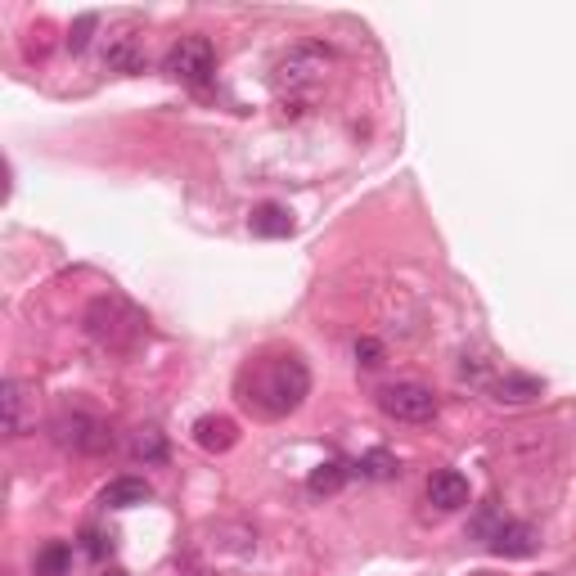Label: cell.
Listing matches in <instances>:
<instances>
[{
  "mask_svg": "<svg viewBox=\"0 0 576 576\" xmlns=\"http://www.w3.org/2000/svg\"><path fill=\"white\" fill-rule=\"evenodd\" d=\"M234 396L257 419H284L311 396V369L297 351H266L234 374Z\"/></svg>",
  "mask_w": 576,
  "mask_h": 576,
  "instance_id": "6da1fadb",
  "label": "cell"
},
{
  "mask_svg": "<svg viewBox=\"0 0 576 576\" xmlns=\"http://www.w3.org/2000/svg\"><path fill=\"white\" fill-rule=\"evenodd\" d=\"M86 333L108 356H131V351H140L149 342V315L135 302H126V297L108 293L86 306Z\"/></svg>",
  "mask_w": 576,
  "mask_h": 576,
  "instance_id": "7a4b0ae2",
  "label": "cell"
},
{
  "mask_svg": "<svg viewBox=\"0 0 576 576\" xmlns=\"http://www.w3.org/2000/svg\"><path fill=\"white\" fill-rule=\"evenodd\" d=\"M329 63H333V50H329V45H320V41L293 45V50L279 59V68H275V90H279V99H302V95H311V90L324 81Z\"/></svg>",
  "mask_w": 576,
  "mask_h": 576,
  "instance_id": "3957f363",
  "label": "cell"
},
{
  "mask_svg": "<svg viewBox=\"0 0 576 576\" xmlns=\"http://www.w3.org/2000/svg\"><path fill=\"white\" fill-rule=\"evenodd\" d=\"M162 68H167V77L180 81V86L203 90L207 81H212V72H216V50H212L207 36H180V41L167 50Z\"/></svg>",
  "mask_w": 576,
  "mask_h": 576,
  "instance_id": "277c9868",
  "label": "cell"
},
{
  "mask_svg": "<svg viewBox=\"0 0 576 576\" xmlns=\"http://www.w3.org/2000/svg\"><path fill=\"white\" fill-rule=\"evenodd\" d=\"M50 437L59 441L63 450H72V455H104V450H113V428H108L104 419H95V414H59V419L50 423Z\"/></svg>",
  "mask_w": 576,
  "mask_h": 576,
  "instance_id": "5b68a950",
  "label": "cell"
},
{
  "mask_svg": "<svg viewBox=\"0 0 576 576\" xmlns=\"http://www.w3.org/2000/svg\"><path fill=\"white\" fill-rule=\"evenodd\" d=\"M378 410L396 423H432L441 405H437V396H432V387H423V383H387L383 392H378Z\"/></svg>",
  "mask_w": 576,
  "mask_h": 576,
  "instance_id": "8992f818",
  "label": "cell"
},
{
  "mask_svg": "<svg viewBox=\"0 0 576 576\" xmlns=\"http://www.w3.org/2000/svg\"><path fill=\"white\" fill-rule=\"evenodd\" d=\"M0 405H5V432L9 437H23L36 423V387L23 378H5L0 387Z\"/></svg>",
  "mask_w": 576,
  "mask_h": 576,
  "instance_id": "52a82bcc",
  "label": "cell"
},
{
  "mask_svg": "<svg viewBox=\"0 0 576 576\" xmlns=\"http://www.w3.org/2000/svg\"><path fill=\"white\" fill-rule=\"evenodd\" d=\"M423 495H428L432 509L441 513H455L468 504V477L455 473V468H437V473L428 477V486H423Z\"/></svg>",
  "mask_w": 576,
  "mask_h": 576,
  "instance_id": "ba28073f",
  "label": "cell"
},
{
  "mask_svg": "<svg viewBox=\"0 0 576 576\" xmlns=\"http://www.w3.org/2000/svg\"><path fill=\"white\" fill-rule=\"evenodd\" d=\"M486 392H491L500 405H527V401H540V396H545V383H540L536 374H518V369H509V374L491 378Z\"/></svg>",
  "mask_w": 576,
  "mask_h": 576,
  "instance_id": "9c48e42d",
  "label": "cell"
},
{
  "mask_svg": "<svg viewBox=\"0 0 576 576\" xmlns=\"http://www.w3.org/2000/svg\"><path fill=\"white\" fill-rule=\"evenodd\" d=\"M234 441H239V423L225 419V414H203L194 423V446L207 450V455H225Z\"/></svg>",
  "mask_w": 576,
  "mask_h": 576,
  "instance_id": "30bf717a",
  "label": "cell"
},
{
  "mask_svg": "<svg viewBox=\"0 0 576 576\" xmlns=\"http://www.w3.org/2000/svg\"><path fill=\"white\" fill-rule=\"evenodd\" d=\"M536 545H540L536 527H527V522H504V527L495 531V540H491V554H500V558H531V554H536Z\"/></svg>",
  "mask_w": 576,
  "mask_h": 576,
  "instance_id": "8fae6325",
  "label": "cell"
},
{
  "mask_svg": "<svg viewBox=\"0 0 576 576\" xmlns=\"http://www.w3.org/2000/svg\"><path fill=\"white\" fill-rule=\"evenodd\" d=\"M153 500V486L144 477H113V482L99 491V504L104 509H135V504H149Z\"/></svg>",
  "mask_w": 576,
  "mask_h": 576,
  "instance_id": "7c38bea8",
  "label": "cell"
},
{
  "mask_svg": "<svg viewBox=\"0 0 576 576\" xmlns=\"http://www.w3.org/2000/svg\"><path fill=\"white\" fill-rule=\"evenodd\" d=\"M248 225L257 239H288V234H293V212L279 203H261V207H252Z\"/></svg>",
  "mask_w": 576,
  "mask_h": 576,
  "instance_id": "4fadbf2b",
  "label": "cell"
},
{
  "mask_svg": "<svg viewBox=\"0 0 576 576\" xmlns=\"http://www.w3.org/2000/svg\"><path fill=\"white\" fill-rule=\"evenodd\" d=\"M104 59H108V68H113V72H126V77H135V72L149 68V54H144V45L135 41V36H122V41H113Z\"/></svg>",
  "mask_w": 576,
  "mask_h": 576,
  "instance_id": "5bb4252c",
  "label": "cell"
},
{
  "mask_svg": "<svg viewBox=\"0 0 576 576\" xmlns=\"http://www.w3.org/2000/svg\"><path fill=\"white\" fill-rule=\"evenodd\" d=\"M36 576H68L72 572V545L68 540H45L32 558Z\"/></svg>",
  "mask_w": 576,
  "mask_h": 576,
  "instance_id": "9a60e30c",
  "label": "cell"
},
{
  "mask_svg": "<svg viewBox=\"0 0 576 576\" xmlns=\"http://www.w3.org/2000/svg\"><path fill=\"white\" fill-rule=\"evenodd\" d=\"M342 482H347V464H342V459H329V464H320L311 477H306V491L333 495V491H342Z\"/></svg>",
  "mask_w": 576,
  "mask_h": 576,
  "instance_id": "2e32d148",
  "label": "cell"
},
{
  "mask_svg": "<svg viewBox=\"0 0 576 576\" xmlns=\"http://www.w3.org/2000/svg\"><path fill=\"white\" fill-rule=\"evenodd\" d=\"M356 468H360V477H369V482H392V477L401 473V464H396L392 450H369Z\"/></svg>",
  "mask_w": 576,
  "mask_h": 576,
  "instance_id": "e0dca14e",
  "label": "cell"
},
{
  "mask_svg": "<svg viewBox=\"0 0 576 576\" xmlns=\"http://www.w3.org/2000/svg\"><path fill=\"white\" fill-rule=\"evenodd\" d=\"M131 450H135V459H149V464H162V459H167V441H162L158 428H140V432H135Z\"/></svg>",
  "mask_w": 576,
  "mask_h": 576,
  "instance_id": "ac0fdd59",
  "label": "cell"
},
{
  "mask_svg": "<svg viewBox=\"0 0 576 576\" xmlns=\"http://www.w3.org/2000/svg\"><path fill=\"white\" fill-rule=\"evenodd\" d=\"M504 522H509V518H504V513H500V509H495V504H486V509H482V513H477V518H473V522H468V531H473V536H477V540H482V545H491V540H495V531H500V527H504Z\"/></svg>",
  "mask_w": 576,
  "mask_h": 576,
  "instance_id": "d6986e66",
  "label": "cell"
},
{
  "mask_svg": "<svg viewBox=\"0 0 576 576\" xmlns=\"http://www.w3.org/2000/svg\"><path fill=\"white\" fill-rule=\"evenodd\" d=\"M356 365H365V369L383 365V342H378V338H356Z\"/></svg>",
  "mask_w": 576,
  "mask_h": 576,
  "instance_id": "ffe728a7",
  "label": "cell"
},
{
  "mask_svg": "<svg viewBox=\"0 0 576 576\" xmlns=\"http://www.w3.org/2000/svg\"><path fill=\"white\" fill-rule=\"evenodd\" d=\"M81 540H86V554L90 558H108V554H113V536H104V531H95V527L81 531Z\"/></svg>",
  "mask_w": 576,
  "mask_h": 576,
  "instance_id": "44dd1931",
  "label": "cell"
},
{
  "mask_svg": "<svg viewBox=\"0 0 576 576\" xmlns=\"http://www.w3.org/2000/svg\"><path fill=\"white\" fill-rule=\"evenodd\" d=\"M459 374H464L468 383H477V387H491V369H486V360H477V356H464Z\"/></svg>",
  "mask_w": 576,
  "mask_h": 576,
  "instance_id": "7402d4cb",
  "label": "cell"
},
{
  "mask_svg": "<svg viewBox=\"0 0 576 576\" xmlns=\"http://www.w3.org/2000/svg\"><path fill=\"white\" fill-rule=\"evenodd\" d=\"M95 27H99V18H95V14H81V18H77V27H72V36H68L72 50H86V41H90V32H95Z\"/></svg>",
  "mask_w": 576,
  "mask_h": 576,
  "instance_id": "603a6c76",
  "label": "cell"
},
{
  "mask_svg": "<svg viewBox=\"0 0 576 576\" xmlns=\"http://www.w3.org/2000/svg\"><path fill=\"white\" fill-rule=\"evenodd\" d=\"M104 576H131V572H126V567H108Z\"/></svg>",
  "mask_w": 576,
  "mask_h": 576,
  "instance_id": "cb8c5ba5",
  "label": "cell"
},
{
  "mask_svg": "<svg viewBox=\"0 0 576 576\" xmlns=\"http://www.w3.org/2000/svg\"><path fill=\"white\" fill-rule=\"evenodd\" d=\"M468 576H495V572H468Z\"/></svg>",
  "mask_w": 576,
  "mask_h": 576,
  "instance_id": "d4e9b609",
  "label": "cell"
},
{
  "mask_svg": "<svg viewBox=\"0 0 576 576\" xmlns=\"http://www.w3.org/2000/svg\"><path fill=\"white\" fill-rule=\"evenodd\" d=\"M540 576H545V572H540Z\"/></svg>",
  "mask_w": 576,
  "mask_h": 576,
  "instance_id": "484cf974",
  "label": "cell"
}]
</instances>
